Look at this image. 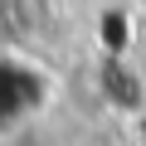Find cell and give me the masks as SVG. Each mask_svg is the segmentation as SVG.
I'll return each instance as SVG.
<instances>
[]
</instances>
